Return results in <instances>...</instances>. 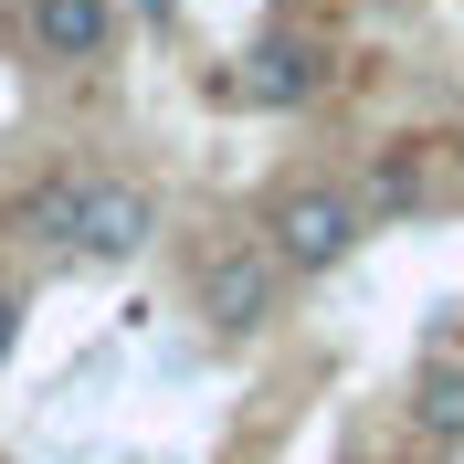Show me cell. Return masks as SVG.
I'll use <instances>...</instances> for the list:
<instances>
[{
  "label": "cell",
  "mask_w": 464,
  "mask_h": 464,
  "mask_svg": "<svg viewBox=\"0 0 464 464\" xmlns=\"http://www.w3.org/2000/svg\"><path fill=\"white\" fill-rule=\"evenodd\" d=\"M359 243H370L359 190H338V179H275L264 190V254L285 275H338Z\"/></svg>",
  "instance_id": "6da1fadb"
},
{
  "label": "cell",
  "mask_w": 464,
  "mask_h": 464,
  "mask_svg": "<svg viewBox=\"0 0 464 464\" xmlns=\"http://www.w3.org/2000/svg\"><path fill=\"white\" fill-rule=\"evenodd\" d=\"M201 327L222 348H243V338H264L275 327V295H285V264L264 254V243H222V254H201Z\"/></svg>",
  "instance_id": "7a4b0ae2"
},
{
  "label": "cell",
  "mask_w": 464,
  "mask_h": 464,
  "mask_svg": "<svg viewBox=\"0 0 464 464\" xmlns=\"http://www.w3.org/2000/svg\"><path fill=\"white\" fill-rule=\"evenodd\" d=\"M433 201H454V159H443V138H391L370 159V179H359V211H370V222H422Z\"/></svg>",
  "instance_id": "3957f363"
},
{
  "label": "cell",
  "mask_w": 464,
  "mask_h": 464,
  "mask_svg": "<svg viewBox=\"0 0 464 464\" xmlns=\"http://www.w3.org/2000/svg\"><path fill=\"white\" fill-rule=\"evenodd\" d=\"M159 243V201L138 179H85V211H74V254L63 264H138Z\"/></svg>",
  "instance_id": "277c9868"
},
{
  "label": "cell",
  "mask_w": 464,
  "mask_h": 464,
  "mask_svg": "<svg viewBox=\"0 0 464 464\" xmlns=\"http://www.w3.org/2000/svg\"><path fill=\"white\" fill-rule=\"evenodd\" d=\"M232 95H243V106H317L327 95V43L317 32H264L254 53H243V74H232Z\"/></svg>",
  "instance_id": "5b68a950"
},
{
  "label": "cell",
  "mask_w": 464,
  "mask_h": 464,
  "mask_svg": "<svg viewBox=\"0 0 464 464\" xmlns=\"http://www.w3.org/2000/svg\"><path fill=\"white\" fill-rule=\"evenodd\" d=\"M22 32L43 63H106L116 53V0H22Z\"/></svg>",
  "instance_id": "8992f818"
},
{
  "label": "cell",
  "mask_w": 464,
  "mask_h": 464,
  "mask_svg": "<svg viewBox=\"0 0 464 464\" xmlns=\"http://www.w3.org/2000/svg\"><path fill=\"white\" fill-rule=\"evenodd\" d=\"M74 211H85V179H43V190L22 201V232L63 264V254H74Z\"/></svg>",
  "instance_id": "52a82bcc"
},
{
  "label": "cell",
  "mask_w": 464,
  "mask_h": 464,
  "mask_svg": "<svg viewBox=\"0 0 464 464\" xmlns=\"http://www.w3.org/2000/svg\"><path fill=\"white\" fill-rule=\"evenodd\" d=\"M422 433H464V391L454 380H422Z\"/></svg>",
  "instance_id": "ba28073f"
},
{
  "label": "cell",
  "mask_w": 464,
  "mask_h": 464,
  "mask_svg": "<svg viewBox=\"0 0 464 464\" xmlns=\"http://www.w3.org/2000/svg\"><path fill=\"white\" fill-rule=\"evenodd\" d=\"M11 348H22V295L0 285V370H11Z\"/></svg>",
  "instance_id": "9c48e42d"
},
{
  "label": "cell",
  "mask_w": 464,
  "mask_h": 464,
  "mask_svg": "<svg viewBox=\"0 0 464 464\" xmlns=\"http://www.w3.org/2000/svg\"><path fill=\"white\" fill-rule=\"evenodd\" d=\"M359 11H411V0H359Z\"/></svg>",
  "instance_id": "30bf717a"
},
{
  "label": "cell",
  "mask_w": 464,
  "mask_h": 464,
  "mask_svg": "<svg viewBox=\"0 0 464 464\" xmlns=\"http://www.w3.org/2000/svg\"><path fill=\"white\" fill-rule=\"evenodd\" d=\"M454 201H464V148H454Z\"/></svg>",
  "instance_id": "8fae6325"
}]
</instances>
